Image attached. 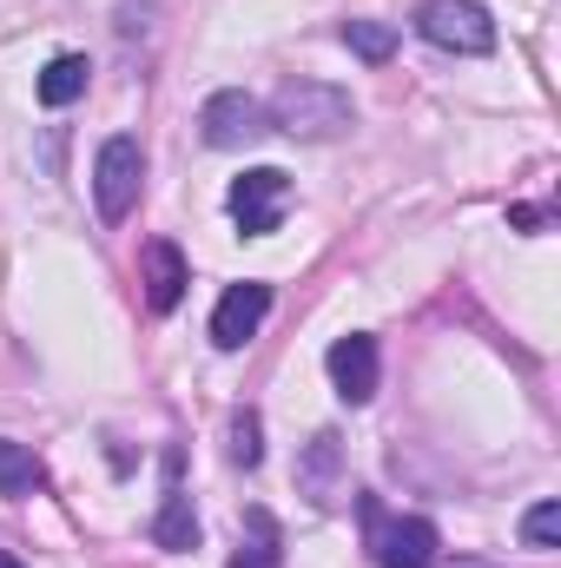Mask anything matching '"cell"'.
I'll use <instances>...</instances> for the list:
<instances>
[{
    "mask_svg": "<svg viewBox=\"0 0 561 568\" xmlns=\"http://www.w3.org/2000/svg\"><path fill=\"white\" fill-rule=\"evenodd\" d=\"M350 120H357V106L330 80H284L265 106V126H278L290 140H337V133H350Z\"/></svg>",
    "mask_w": 561,
    "mask_h": 568,
    "instance_id": "6da1fadb",
    "label": "cell"
},
{
    "mask_svg": "<svg viewBox=\"0 0 561 568\" xmlns=\"http://www.w3.org/2000/svg\"><path fill=\"white\" fill-rule=\"evenodd\" d=\"M357 516H364V542H370V562L377 568H436L442 562V536L429 516H390L377 496H357Z\"/></svg>",
    "mask_w": 561,
    "mask_h": 568,
    "instance_id": "7a4b0ae2",
    "label": "cell"
},
{
    "mask_svg": "<svg viewBox=\"0 0 561 568\" xmlns=\"http://www.w3.org/2000/svg\"><path fill=\"white\" fill-rule=\"evenodd\" d=\"M140 192H145V152H140V140L113 133V140L100 145V159H93V205H100V219L126 225L133 205H140Z\"/></svg>",
    "mask_w": 561,
    "mask_h": 568,
    "instance_id": "3957f363",
    "label": "cell"
},
{
    "mask_svg": "<svg viewBox=\"0 0 561 568\" xmlns=\"http://www.w3.org/2000/svg\"><path fill=\"white\" fill-rule=\"evenodd\" d=\"M417 33L442 53H496V20L482 0H422Z\"/></svg>",
    "mask_w": 561,
    "mask_h": 568,
    "instance_id": "277c9868",
    "label": "cell"
},
{
    "mask_svg": "<svg viewBox=\"0 0 561 568\" xmlns=\"http://www.w3.org/2000/svg\"><path fill=\"white\" fill-rule=\"evenodd\" d=\"M284 205H290V179H284L278 165H252V172L232 179V192H225V212H232V225H238L245 239L278 232Z\"/></svg>",
    "mask_w": 561,
    "mask_h": 568,
    "instance_id": "5b68a950",
    "label": "cell"
},
{
    "mask_svg": "<svg viewBox=\"0 0 561 568\" xmlns=\"http://www.w3.org/2000/svg\"><path fill=\"white\" fill-rule=\"evenodd\" d=\"M297 496L310 509H330V503L350 496V463H344V436L337 429H317L304 443V456H297Z\"/></svg>",
    "mask_w": 561,
    "mask_h": 568,
    "instance_id": "8992f818",
    "label": "cell"
},
{
    "mask_svg": "<svg viewBox=\"0 0 561 568\" xmlns=\"http://www.w3.org/2000/svg\"><path fill=\"white\" fill-rule=\"evenodd\" d=\"M272 126H265V106L252 100V93H238V87H225V93H212L205 106H198V140L212 145V152H232V145H252L265 140Z\"/></svg>",
    "mask_w": 561,
    "mask_h": 568,
    "instance_id": "52a82bcc",
    "label": "cell"
},
{
    "mask_svg": "<svg viewBox=\"0 0 561 568\" xmlns=\"http://www.w3.org/2000/svg\"><path fill=\"white\" fill-rule=\"evenodd\" d=\"M265 317H272V284H258V278L232 284V291L218 297V311H212V344H218V351H245Z\"/></svg>",
    "mask_w": 561,
    "mask_h": 568,
    "instance_id": "ba28073f",
    "label": "cell"
},
{
    "mask_svg": "<svg viewBox=\"0 0 561 568\" xmlns=\"http://www.w3.org/2000/svg\"><path fill=\"white\" fill-rule=\"evenodd\" d=\"M324 371H330V384H337V397H344V404H370V397H377V371H384L377 337H370V331L337 337V344H330V357H324Z\"/></svg>",
    "mask_w": 561,
    "mask_h": 568,
    "instance_id": "9c48e42d",
    "label": "cell"
},
{
    "mask_svg": "<svg viewBox=\"0 0 561 568\" xmlns=\"http://www.w3.org/2000/svg\"><path fill=\"white\" fill-rule=\"evenodd\" d=\"M140 284H145V304H152V311H178V297H185V284H192L185 252H178L172 239H152L140 252Z\"/></svg>",
    "mask_w": 561,
    "mask_h": 568,
    "instance_id": "30bf717a",
    "label": "cell"
},
{
    "mask_svg": "<svg viewBox=\"0 0 561 568\" xmlns=\"http://www.w3.org/2000/svg\"><path fill=\"white\" fill-rule=\"evenodd\" d=\"M86 80H93V60L86 53H53L40 67V80H33V93H40V106H73L86 93Z\"/></svg>",
    "mask_w": 561,
    "mask_h": 568,
    "instance_id": "8fae6325",
    "label": "cell"
},
{
    "mask_svg": "<svg viewBox=\"0 0 561 568\" xmlns=\"http://www.w3.org/2000/svg\"><path fill=\"white\" fill-rule=\"evenodd\" d=\"M152 542L172 549V556L198 549V516H192V496H185V489H165V503H159V516H152Z\"/></svg>",
    "mask_w": 561,
    "mask_h": 568,
    "instance_id": "7c38bea8",
    "label": "cell"
},
{
    "mask_svg": "<svg viewBox=\"0 0 561 568\" xmlns=\"http://www.w3.org/2000/svg\"><path fill=\"white\" fill-rule=\"evenodd\" d=\"M33 489H47V463L27 449V443H7L0 436V496H33Z\"/></svg>",
    "mask_w": 561,
    "mask_h": 568,
    "instance_id": "4fadbf2b",
    "label": "cell"
},
{
    "mask_svg": "<svg viewBox=\"0 0 561 568\" xmlns=\"http://www.w3.org/2000/svg\"><path fill=\"white\" fill-rule=\"evenodd\" d=\"M344 47H350L357 60L384 67V60L397 53V27H390V20H344Z\"/></svg>",
    "mask_w": 561,
    "mask_h": 568,
    "instance_id": "5bb4252c",
    "label": "cell"
},
{
    "mask_svg": "<svg viewBox=\"0 0 561 568\" xmlns=\"http://www.w3.org/2000/svg\"><path fill=\"white\" fill-rule=\"evenodd\" d=\"M225 436H232L225 456H232L238 469H258V456H265V424H258V410H232V429H225Z\"/></svg>",
    "mask_w": 561,
    "mask_h": 568,
    "instance_id": "9a60e30c",
    "label": "cell"
},
{
    "mask_svg": "<svg viewBox=\"0 0 561 568\" xmlns=\"http://www.w3.org/2000/svg\"><path fill=\"white\" fill-rule=\"evenodd\" d=\"M522 542L529 549H561V503H536L522 516Z\"/></svg>",
    "mask_w": 561,
    "mask_h": 568,
    "instance_id": "2e32d148",
    "label": "cell"
},
{
    "mask_svg": "<svg viewBox=\"0 0 561 568\" xmlns=\"http://www.w3.org/2000/svg\"><path fill=\"white\" fill-rule=\"evenodd\" d=\"M252 529H258V542L238 549L225 568H278V536H272V516H265V509H252Z\"/></svg>",
    "mask_w": 561,
    "mask_h": 568,
    "instance_id": "e0dca14e",
    "label": "cell"
},
{
    "mask_svg": "<svg viewBox=\"0 0 561 568\" xmlns=\"http://www.w3.org/2000/svg\"><path fill=\"white\" fill-rule=\"evenodd\" d=\"M509 219H516V225H522V232H542V225H549V219H542V212H536V205H516V212H509Z\"/></svg>",
    "mask_w": 561,
    "mask_h": 568,
    "instance_id": "ac0fdd59",
    "label": "cell"
},
{
    "mask_svg": "<svg viewBox=\"0 0 561 568\" xmlns=\"http://www.w3.org/2000/svg\"><path fill=\"white\" fill-rule=\"evenodd\" d=\"M436 568H442V562H436ZM449 568H489V562H476V556H456Z\"/></svg>",
    "mask_w": 561,
    "mask_h": 568,
    "instance_id": "d6986e66",
    "label": "cell"
},
{
    "mask_svg": "<svg viewBox=\"0 0 561 568\" xmlns=\"http://www.w3.org/2000/svg\"><path fill=\"white\" fill-rule=\"evenodd\" d=\"M0 568H20V562H13V556H0Z\"/></svg>",
    "mask_w": 561,
    "mask_h": 568,
    "instance_id": "ffe728a7",
    "label": "cell"
}]
</instances>
